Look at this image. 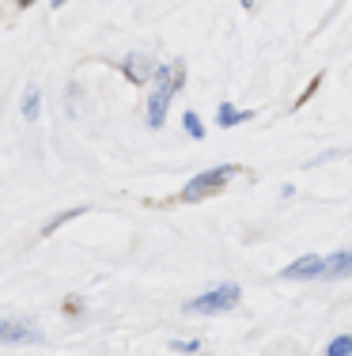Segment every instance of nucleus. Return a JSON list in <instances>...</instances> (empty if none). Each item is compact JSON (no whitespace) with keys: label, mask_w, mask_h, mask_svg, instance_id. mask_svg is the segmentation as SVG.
<instances>
[{"label":"nucleus","mask_w":352,"mask_h":356,"mask_svg":"<svg viewBox=\"0 0 352 356\" xmlns=\"http://www.w3.org/2000/svg\"><path fill=\"white\" fill-rule=\"evenodd\" d=\"M322 277H352V250L330 254V258H326V273Z\"/></svg>","instance_id":"obj_6"},{"label":"nucleus","mask_w":352,"mask_h":356,"mask_svg":"<svg viewBox=\"0 0 352 356\" xmlns=\"http://www.w3.org/2000/svg\"><path fill=\"white\" fill-rule=\"evenodd\" d=\"M38 103H42L38 91H27V99H23V118H31V122H35V118H38Z\"/></svg>","instance_id":"obj_10"},{"label":"nucleus","mask_w":352,"mask_h":356,"mask_svg":"<svg viewBox=\"0 0 352 356\" xmlns=\"http://www.w3.org/2000/svg\"><path fill=\"white\" fill-rule=\"evenodd\" d=\"M0 341L4 345H38L42 341V330L35 318H4L0 322Z\"/></svg>","instance_id":"obj_4"},{"label":"nucleus","mask_w":352,"mask_h":356,"mask_svg":"<svg viewBox=\"0 0 352 356\" xmlns=\"http://www.w3.org/2000/svg\"><path fill=\"white\" fill-rule=\"evenodd\" d=\"M235 175V167H212V171L190 178V186L182 190V201H201V197H212V193H220L224 186H228V178Z\"/></svg>","instance_id":"obj_3"},{"label":"nucleus","mask_w":352,"mask_h":356,"mask_svg":"<svg viewBox=\"0 0 352 356\" xmlns=\"http://www.w3.org/2000/svg\"><path fill=\"white\" fill-rule=\"evenodd\" d=\"M156 91H152V99H148V125H152V129H159V125H163V118H167V103H171V95L174 91L182 88V80H186V76H182V65H159L156 69Z\"/></svg>","instance_id":"obj_1"},{"label":"nucleus","mask_w":352,"mask_h":356,"mask_svg":"<svg viewBox=\"0 0 352 356\" xmlns=\"http://www.w3.org/2000/svg\"><path fill=\"white\" fill-rule=\"evenodd\" d=\"M171 349H178V353H194V349H197V341H174Z\"/></svg>","instance_id":"obj_13"},{"label":"nucleus","mask_w":352,"mask_h":356,"mask_svg":"<svg viewBox=\"0 0 352 356\" xmlns=\"http://www.w3.org/2000/svg\"><path fill=\"white\" fill-rule=\"evenodd\" d=\"M239 284H220L212 288V292L197 296V300L186 303V311H194V315H216V311H231L235 303H239Z\"/></svg>","instance_id":"obj_2"},{"label":"nucleus","mask_w":352,"mask_h":356,"mask_svg":"<svg viewBox=\"0 0 352 356\" xmlns=\"http://www.w3.org/2000/svg\"><path fill=\"white\" fill-rule=\"evenodd\" d=\"M182 125H186V129L194 133V137H205V125H201V118H197V114H186V118H182Z\"/></svg>","instance_id":"obj_12"},{"label":"nucleus","mask_w":352,"mask_h":356,"mask_svg":"<svg viewBox=\"0 0 352 356\" xmlns=\"http://www.w3.org/2000/svg\"><path fill=\"white\" fill-rule=\"evenodd\" d=\"M246 118H250V110H235L231 103H220V125H239Z\"/></svg>","instance_id":"obj_8"},{"label":"nucleus","mask_w":352,"mask_h":356,"mask_svg":"<svg viewBox=\"0 0 352 356\" xmlns=\"http://www.w3.org/2000/svg\"><path fill=\"white\" fill-rule=\"evenodd\" d=\"M72 216H83V209H72V213H61V216H53L46 227H42V235H53V227H61L65 220H72Z\"/></svg>","instance_id":"obj_11"},{"label":"nucleus","mask_w":352,"mask_h":356,"mask_svg":"<svg viewBox=\"0 0 352 356\" xmlns=\"http://www.w3.org/2000/svg\"><path fill=\"white\" fill-rule=\"evenodd\" d=\"M326 273V258H315V254H307V258L292 261L288 269H280L284 281H307V277H322Z\"/></svg>","instance_id":"obj_5"},{"label":"nucleus","mask_w":352,"mask_h":356,"mask_svg":"<svg viewBox=\"0 0 352 356\" xmlns=\"http://www.w3.org/2000/svg\"><path fill=\"white\" fill-rule=\"evenodd\" d=\"M326 356H352V337H337V341H330Z\"/></svg>","instance_id":"obj_9"},{"label":"nucleus","mask_w":352,"mask_h":356,"mask_svg":"<svg viewBox=\"0 0 352 356\" xmlns=\"http://www.w3.org/2000/svg\"><path fill=\"white\" fill-rule=\"evenodd\" d=\"M125 76H129V80H137V83H144L148 76H156V69L144 61V57H129V61H125Z\"/></svg>","instance_id":"obj_7"}]
</instances>
